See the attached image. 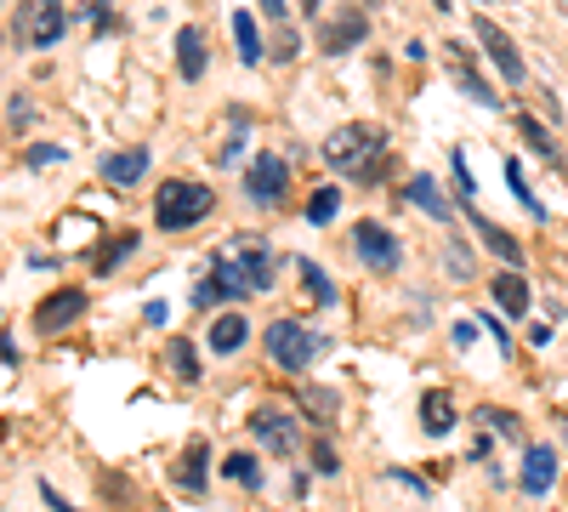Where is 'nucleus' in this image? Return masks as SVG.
<instances>
[{
    "instance_id": "29",
    "label": "nucleus",
    "mask_w": 568,
    "mask_h": 512,
    "mask_svg": "<svg viewBox=\"0 0 568 512\" xmlns=\"http://www.w3.org/2000/svg\"><path fill=\"white\" fill-rule=\"evenodd\" d=\"M63 160H69V149H58V143H34V149L23 154L29 171H40V165H63Z\"/></svg>"
},
{
    "instance_id": "32",
    "label": "nucleus",
    "mask_w": 568,
    "mask_h": 512,
    "mask_svg": "<svg viewBox=\"0 0 568 512\" xmlns=\"http://www.w3.org/2000/svg\"><path fill=\"white\" fill-rule=\"evenodd\" d=\"M85 18L98 23V34H109V29H114V18H109V0H85Z\"/></svg>"
},
{
    "instance_id": "31",
    "label": "nucleus",
    "mask_w": 568,
    "mask_h": 512,
    "mask_svg": "<svg viewBox=\"0 0 568 512\" xmlns=\"http://www.w3.org/2000/svg\"><path fill=\"white\" fill-rule=\"evenodd\" d=\"M478 422L489 433H517V415H506V410H478Z\"/></svg>"
},
{
    "instance_id": "20",
    "label": "nucleus",
    "mask_w": 568,
    "mask_h": 512,
    "mask_svg": "<svg viewBox=\"0 0 568 512\" xmlns=\"http://www.w3.org/2000/svg\"><path fill=\"white\" fill-rule=\"evenodd\" d=\"M233 23V46H240V63H262V29H256V12H227Z\"/></svg>"
},
{
    "instance_id": "7",
    "label": "nucleus",
    "mask_w": 568,
    "mask_h": 512,
    "mask_svg": "<svg viewBox=\"0 0 568 512\" xmlns=\"http://www.w3.org/2000/svg\"><path fill=\"white\" fill-rule=\"evenodd\" d=\"M284 189H291V165H284V154H256L251 171H245V194H251V205H278Z\"/></svg>"
},
{
    "instance_id": "11",
    "label": "nucleus",
    "mask_w": 568,
    "mask_h": 512,
    "mask_svg": "<svg viewBox=\"0 0 568 512\" xmlns=\"http://www.w3.org/2000/svg\"><path fill=\"white\" fill-rule=\"evenodd\" d=\"M369 34V18L364 12H336V18H329L324 23V34H318V52H329V58H342V52H353V46Z\"/></svg>"
},
{
    "instance_id": "34",
    "label": "nucleus",
    "mask_w": 568,
    "mask_h": 512,
    "mask_svg": "<svg viewBox=\"0 0 568 512\" xmlns=\"http://www.w3.org/2000/svg\"><path fill=\"white\" fill-rule=\"evenodd\" d=\"M313 468H318V473H336V450H329L324 439L313 444Z\"/></svg>"
},
{
    "instance_id": "10",
    "label": "nucleus",
    "mask_w": 568,
    "mask_h": 512,
    "mask_svg": "<svg viewBox=\"0 0 568 512\" xmlns=\"http://www.w3.org/2000/svg\"><path fill=\"white\" fill-rule=\"evenodd\" d=\"M251 433H256V439H262L273 455H291V450L302 444V433H296V415H291V410H256Z\"/></svg>"
},
{
    "instance_id": "39",
    "label": "nucleus",
    "mask_w": 568,
    "mask_h": 512,
    "mask_svg": "<svg viewBox=\"0 0 568 512\" xmlns=\"http://www.w3.org/2000/svg\"><path fill=\"white\" fill-rule=\"evenodd\" d=\"M302 12H307V18H318V0H302Z\"/></svg>"
},
{
    "instance_id": "17",
    "label": "nucleus",
    "mask_w": 568,
    "mask_h": 512,
    "mask_svg": "<svg viewBox=\"0 0 568 512\" xmlns=\"http://www.w3.org/2000/svg\"><path fill=\"white\" fill-rule=\"evenodd\" d=\"M420 428L433 433V439H444V433L455 428V399H449L444 388H433V393H420Z\"/></svg>"
},
{
    "instance_id": "38",
    "label": "nucleus",
    "mask_w": 568,
    "mask_h": 512,
    "mask_svg": "<svg viewBox=\"0 0 568 512\" xmlns=\"http://www.w3.org/2000/svg\"><path fill=\"white\" fill-rule=\"evenodd\" d=\"M262 12H267L273 23H291V12H284V0H262Z\"/></svg>"
},
{
    "instance_id": "27",
    "label": "nucleus",
    "mask_w": 568,
    "mask_h": 512,
    "mask_svg": "<svg viewBox=\"0 0 568 512\" xmlns=\"http://www.w3.org/2000/svg\"><path fill=\"white\" fill-rule=\"evenodd\" d=\"M171 370H176V377L182 382H200V353H194V342H171Z\"/></svg>"
},
{
    "instance_id": "13",
    "label": "nucleus",
    "mask_w": 568,
    "mask_h": 512,
    "mask_svg": "<svg viewBox=\"0 0 568 512\" xmlns=\"http://www.w3.org/2000/svg\"><path fill=\"white\" fill-rule=\"evenodd\" d=\"M149 165H154L149 149H114V154H103V177L114 182V189H136V182L149 177Z\"/></svg>"
},
{
    "instance_id": "33",
    "label": "nucleus",
    "mask_w": 568,
    "mask_h": 512,
    "mask_svg": "<svg viewBox=\"0 0 568 512\" xmlns=\"http://www.w3.org/2000/svg\"><path fill=\"white\" fill-rule=\"evenodd\" d=\"M444 262H449V268H455V273L466 279V273H471V251H466V240H455V251H449Z\"/></svg>"
},
{
    "instance_id": "14",
    "label": "nucleus",
    "mask_w": 568,
    "mask_h": 512,
    "mask_svg": "<svg viewBox=\"0 0 568 512\" xmlns=\"http://www.w3.org/2000/svg\"><path fill=\"white\" fill-rule=\"evenodd\" d=\"M460 205H466V217H471V228H478V240H484V245H489V251H495L500 262H511V268H517V262H524V245H517V240L506 234V228H495V222H489V217H484L478 205H471V200H460Z\"/></svg>"
},
{
    "instance_id": "1",
    "label": "nucleus",
    "mask_w": 568,
    "mask_h": 512,
    "mask_svg": "<svg viewBox=\"0 0 568 512\" xmlns=\"http://www.w3.org/2000/svg\"><path fill=\"white\" fill-rule=\"evenodd\" d=\"M324 165L329 171H342V177H358V182H375L387 171V143H382V131L375 126H336L324 137Z\"/></svg>"
},
{
    "instance_id": "41",
    "label": "nucleus",
    "mask_w": 568,
    "mask_h": 512,
    "mask_svg": "<svg viewBox=\"0 0 568 512\" xmlns=\"http://www.w3.org/2000/svg\"><path fill=\"white\" fill-rule=\"evenodd\" d=\"M562 12H568V0H562Z\"/></svg>"
},
{
    "instance_id": "5",
    "label": "nucleus",
    "mask_w": 568,
    "mask_h": 512,
    "mask_svg": "<svg viewBox=\"0 0 568 512\" xmlns=\"http://www.w3.org/2000/svg\"><path fill=\"white\" fill-rule=\"evenodd\" d=\"M353 251H358V262L369 268V273H393L398 262H404V251H398V240H393V228L387 222H358L353 228Z\"/></svg>"
},
{
    "instance_id": "22",
    "label": "nucleus",
    "mask_w": 568,
    "mask_h": 512,
    "mask_svg": "<svg viewBox=\"0 0 568 512\" xmlns=\"http://www.w3.org/2000/svg\"><path fill=\"white\" fill-rule=\"evenodd\" d=\"M211 279L222 285V297H227V302H245V297H256V291H251V279H245V268H240V257H222V262L211 268Z\"/></svg>"
},
{
    "instance_id": "18",
    "label": "nucleus",
    "mask_w": 568,
    "mask_h": 512,
    "mask_svg": "<svg viewBox=\"0 0 568 512\" xmlns=\"http://www.w3.org/2000/svg\"><path fill=\"white\" fill-rule=\"evenodd\" d=\"M251 342V324H245V313H222L216 324H211V353H240Z\"/></svg>"
},
{
    "instance_id": "26",
    "label": "nucleus",
    "mask_w": 568,
    "mask_h": 512,
    "mask_svg": "<svg viewBox=\"0 0 568 512\" xmlns=\"http://www.w3.org/2000/svg\"><path fill=\"white\" fill-rule=\"evenodd\" d=\"M302 285H307V297H313L318 308L336 302V285H329V273H324L318 262H302Z\"/></svg>"
},
{
    "instance_id": "28",
    "label": "nucleus",
    "mask_w": 568,
    "mask_h": 512,
    "mask_svg": "<svg viewBox=\"0 0 568 512\" xmlns=\"http://www.w3.org/2000/svg\"><path fill=\"white\" fill-rule=\"evenodd\" d=\"M336 211H342V194L336 189H313V200H307V222H336Z\"/></svg>"
},
{
    "instance_id": "25",
    "label": "nucleus",
    "mask_w": 568,
    "mask_h": 512,
    "mask_svg": "<svg viewBox=\"0 0 568 512\" xmlns=\"http://www.w3.org/2000/svg\"><path fill=\"white\" fill-rule=\"evenodd\" d=\"M222 473H227L233 484H240V490H262V468H256V455H245V450H233Z\"/></svg>"
},
{
    "instance_id": "12",
    "label": "nucleus",
    "mask_w": 568,
    "mask_h": 512,
    "mask_svg": "<svg viewBox=\"0 0 568 512\" xmlns=\"http://www.w3.org/2000/svg\"><path fill=\"white\" fill-rule=\"evenodd\" d=\"M171 479H176V490H187V495H205V484H211V444H205V439L187 444Z\"/></svg>"
},
{
    "instance_id": "3",
    "label": "nucleus",
    "mask_w": 568,
    "mask_h": 512,
    "mask_svg": "<svg viewBox=\"0 0 568 512\" xmlns=\"http://www.w3.org/2000/svg\"><path fill=\"white\" fill-rule=\"evenodd\" d=\"M69 29V12L63 0H18V18H12V40L29 46V52H45V46H58Z\"/></svg>"
},
{
    "instance_id": "6",
    "label": "nucleus",
    "mask_w": 568,
    "mask_h": 512,
    "mask_svg": "<svg viewBox=\"0 0 568 512\" xmlns=\"http://www.w3.org/2000/svg\"><path fill=\"white\" fill-rule=\"evenodd\" d=\"M471 34L484 40V52H489V63L500 69L506 86H524V52H517V40H511L495 18H471Z\"/></svg>"
},
{
    "instance_id": "24",
    "label": "nucleus",
    "mask_w": 568,
    "mask_h": 512,
    "mask_svg": "<svg viewBox=\"0 0 568 512\" xmlns=\"http://www.w3.org/2000/svg\"><path fill=\"white\" fill-rule=\"evenodd\" d=\"M136 245H142V234H114L98 257H91V273H114L125 257H136Z\"/></svg>"
},
{
    "instance_id": "9",
    "label": "nucleus",
    "mask_w": 568,
    "mask_h": 512,
    "mask_svg": "<svg viewBox=\"0 0 568 512\" xmlns=\"http://www.w3.org/2000/svg\"><path fill=\"white\" fill-rule=\"evenodd\" d=\"M449 80L466 91V98L471 103H478V109H500V98H495V86L478 74V63H471L466 58V46H449Z\"/></svg>"
},
{
    "instance_id": "37",
    "label": "nucleus",
    "mask_w": 568,
    "mask_h": 512,
    "mask_svg": "<svg viewBox=\"0 0 568 512\" xmlns=\"http://www.w3.org/2000/svg\"><path fill=\"white\" fill-rule=\"evenodd\" d=\"M40 495H45V506H52V512H74V506H69V501H63L52 484H40Z\"/></svg>"
},
{
    "instance_id": "30",
    "label": "nucleus",
    "mask_w": 568,
    "mask_h": 512,
    "mask_svg": "<svg viewBox=\"0 0 568 512\" xmlns=\"http://www.w3.org/2000/svg\"><path fill=\"white\" fill-rule=\"evenodd\" d=\"M517 131L529 137V149H540V154H551V137H546V126L535 120V114H517Z\"/></svg>"
},
{
    "instance_id": "36",
    "label": "nucleus",
    "mask_w": 568,
    "mask_h": 512,
    "mask_svg": "<svg viewBox=\"0 0 568 512\" xmlns=\"http://www.w3.org/2000/svg\"><path fill=\"white\" fill-rule=\"evenodd\" d=\"M34 120V103L29 98H12V126H29Z\"/></svg>"
},
{
    "instance_id": "19",
    "label": "nucleus",
    "mask_w": 568,
    "mask_h": 512,
    "mask_svg": "<svg viewBox=\"0 0 568 512\" xmlns=\"http://www.w3.org/2000/svg\"><path fill=\"white\" fill-rule=\"evenodd\" d=\"M176 69H182V80H200L205 74V34L194 23L176 34Z\"/></svg>"
},
{
    "instance_id": "2",
    "label": "nucleus",
    "mask_w": 568,
    "mask_h": 512,
    "mask_svg": "<svg viewBox=\"0 0 568 512\" xmlns=\"http://www.w3.org/2000/svg\"><path fill=\"white\" fill-rule=\"evenodd\" d=\"M211 211H216V194L205 189V182H194V177H171V182H160L154 222L165 228V234H182V228H200Z\"/></svg>"
},
{
    "instance_id": "4",
    "label": "nucleus",
    "mask_w": 568,
    "mask_h": 512,
    "mask_svg": "<svg viewBox=\"0 0 568 512\" xmlns=\"http://www.w3.org/2000/svg\"><path fill=\"white\" fill-rule=\"evenodd\" d=\"M262 342H267V359H273L278 370H307V364L324 353V337H313L307 324H296V319H273Z\"/></svg>"
},
{
    "instance_id": "15",
    "label": "nucleus",
    "mask_w": 568,
    "mask_h": 512,
    "mask_svg": "<svg viewBox=\"0 0 568 512\" xmlns=\"http://www.w3.org/2000/svg\"><path fill=\"white\" fill-rule=\"evenodd\" d=\"M557 484V450L551 444H529L524 450V490L529 495H546Z\"/></svg>"
},
{
    "instance_id": "8",
    "label": "nucleus",
    "mask_w": 568,
    "mask_h": 512,
    "mask_svg": "<svg viewBox=\"0 0 568 512\" xmlns=\"http://www.w3.org/2000/svg\"><path fill=\"white\" fill-rule=\"evenodd\" d=\"M85 308H91V297H85V291H52V297H45V302L34 308V331H40V337H58L63 324H74Z\"/></svg>"
},
{
    "instance_id": "16",
    "label": "nucleus",
    "mask_w": 568,
    "mask_h": 512,
    "mask_svg": "<svg viewBox=\"0 0 568 512\" xmlns=\"http://www.w3.org/2000/svg\"><path fill=\"white\" fill-rule=\"evenodd\" d=\"M240 268H245V279H251L256 297L273 291V251H267L262 240H245V245H240Z\"/></svg>"
},
{
    "instance_id": "35",
    "label": "nucleus",
    "mask_w": 568,
    "mask_h": 512,
    "mask_svg": "<svg viewBox=\"0 0 568 512\" xmlns=\"http://www.w3.org/2000/svg\"><path fill=\"white\" fill-rule=\"evenodd\" d=\"M194 302H200V308H211V302H222V285H216V279H205V285L194 291Z\"/></svg>"
},
{
    "instance_id": "40",
    "label": "nucleus",
    "mask_w": 568,
    "mask_h": 512,
    "mask_svg": "<svg viewBox=\"0 0 568 512\" xmlns=\"http://www.w3.org/2000/svg\"><path fill=\"white\" fill-rule=\"evenodd\" d=\"M433 7H438V12H449V0H433Z\"/></svg>"
},
{
    "instance_id": "21",
    "label": "nucleus",
    "mask_w": 568,
    "mask_h": 512,
    "mask_svg": "<svg viewBox=\"0 0 568 512\" xmlns=\"http://www.w3.org/2000/svg\"><path fill=\"white\" fill-rule=\"evenodd\" d=\"M404 200H415L426 217H433V222H449L455 211H449V200L438 194V182L433 177H409V189H404Z\"/></svg>"
},
{
    "instance_id": "23",
    "label": "nucleus",
    "mask_w": 568,
    "mask_h": 512,
    "mask_svg": "<svg viewBox=\"0 0 568 512\" xmlns=\"http://www.w3.org/2000/svg\"><path fill=\"white\" fill-rule=\"evenodd\" d=\"M495 302H500V313H529L524 273H495Z\"/></svg>"
}]
</instances>
